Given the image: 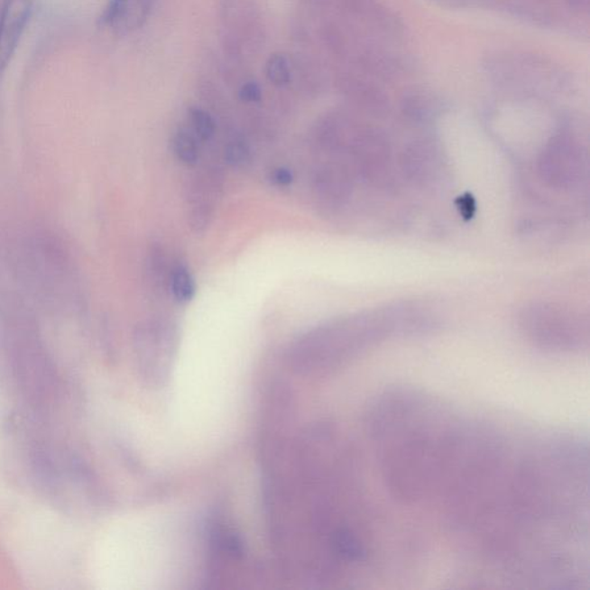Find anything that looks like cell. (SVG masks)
<instances>
[{
  "label": "cell",
  "mask_w": 590,
  "mask_h": 590,
  "mask_svg": "<svg viewBox=\"0 0 590 590\" xmlns=\"http://www.w3.org/2000/svg\"><path fill=\"white\" fill-rule=\"evenodd\" d=\"M471 418L409 385L389 386L368 407L382 481L394 501L435 505L466 439Z\"/></svg>",
  "instance_id": "6da1fadb"
},
{
  "label": "cell",
  "mask_w": 590,
  "mask_h": 590,
  "mask_svg": "<svg viewBox=\"0 0 590 590\" xmlns=\"http://www.w3.org/2000/svg\"><path fill=\"white\" fill-rule=\"evenodd\" d=\"M518 330L536 350L557 355H581L589 350L588 315L567 303L536 300L519 311Z\"/></svg>",
  "instance_id": "7a4b0ae2"
},
{
  "label": "cell",
  "mask_w": 590,
  "mask_h": 590,
  "mask_svg": "<svg viewBox=\"0 0 590 590\" xmlns=\"http://www.w3.org/2000/svg\"><path fill=\"white\" fill-rule=\"evenodd\" d=\"M588 161V148L580 136L570 130H560L536 152V180L548 192L580 195L587 187Z\"/></svg>",
  "instance_id": "3957f363"
},
{
  "label": "cell",
  "mask_w": 590,
  "mask_h": 590,
  "mask_svg": "<svg viewBox=\"0 0 590 590\" xmlns=\"http://www.w3.org/2000/svg\"><path fill=\"white\" fill-rule=\"evenodd\" d=\"M34 0H4L0 8V80L18 50L31 21Z\"/></svg>",
  "instance_id": "277c9868"
},
{
  "label": "cell",
  "mask_w": 590,
  "mask_h": 590,
  "mask_svg": "<svg viewBox=\"0 0 590 590\" xmlns=\"http://www.w3.org/2000/svg\"><path fill=\"white\" fill-rule=\"evenodd\" d=\"M152 4V0H110L101 16V23L115 34H130L143 26Z\"/></svg>",
  "instance_id": "5b68a950"
},
{
  "label": "cell",
  "mask_w": 590,
  "mask_h": 590,
  "mask_svg": "<svg viewBox=\"0 0 590 590\" xmlns=\"http://www.w3.org/2000/svg\"><path fill=\"white\" fill-rule=\"evenodd\" d=\"M172 148L174 155L186 165H195L199 157L197 136L184 128L178 130L173 135Z\"/></svg>",
  "instance_id": "8992f818"
},
{
  "label": "cell",
  "mask_w": 590,
  "mask_h": 590,
  "mask_svg": "<svg viewBox=\"0 0 590 590\" xmlns=\"http://www.w3.org/2000/svg\"><path fill=\"white\" fill-rule=\"evenodd\" d=\"M170 286L174 299L179 303H189L195 295L197 286L189 268L185 265H178L173 269L171 277H170Z\"/></svg>",
  "instance_id": "52a82bcc"
},
{
  "label": "cell",
  "mask_w": 590,
  "mask_h": 590,
  "mask_svg": "<svg viewBox=\"0 0 590 590\" xmlns=\"http://www.w3.org/2000/svg\"><path fill=\"white\" fill-rule=\"evenodd\" d=\"M189 115L190 126L198 139L209 141L214 138L216 124L213 117L207 111L192 107Z\"/></svg>",
  "instance_id": "ba28073f"
},
{
  "label": "cell",
  "mask_w": 590,
  "mask_h": 590,
  "mask_svg": "<svg viewBox=\"0 0 590 590\" xmlns=\"http://www.w3.org/2000/svg\"><path fill=\"white\" fill-rule=\"evenodd\" d=\"M224 156L226 163L232 168H244L251 160V149L244 139L234 138L226 143Z\"/></svg>",
  "instance_id": "9c48e42d"
},
{
  "label": "cell",
  "mask_w": 590,
  "mask_h": 590,
  "mask_svg": "<svg viewBox=\"0 0 590 590\" xmlns=\"http://www.w3.org/2000/svg\"><path fill=\"white\" fill-rule=\"evenodd\" d=\"M265 72L268 80L277 87H284L290 81L289 62L282 55L270 57Z\"/></svg>",
  "instance_id": "30bf717a"
},
{
  "label": "cell",
  "mask_w": 590,
  "mask_h": 590,
  "mask_svg": "<svg viewBox=\"0 0 590 590\" xmlns=\"http://www.w3.org/2000/svg\"><path fill=\"white\" fill-rule=\"evenodd\" d=\"M239 97L241 101L247 103L260 102L262 91L260 86L255 82H248L240 89Z\"/></svg>",
  "instance_id": "8fae6325"
},
{
  "label": "cell",
  "mask_w": 590,
  "mask_h": 590,
  "mask_svg": "<svg viewBox=\"0 0 590 590\" xmlns=\"http://www.w3.org/2000/svg\"><path fill=\"white\" fill-rule=\"evenodd\" d=\"M270 180H272L273 185L286 187L292 184L294 176L292 171H290L289 169L280 168L273 170Z\"/></svg>",
  "instance_id": "7c38bea8"
}]
</instances>
